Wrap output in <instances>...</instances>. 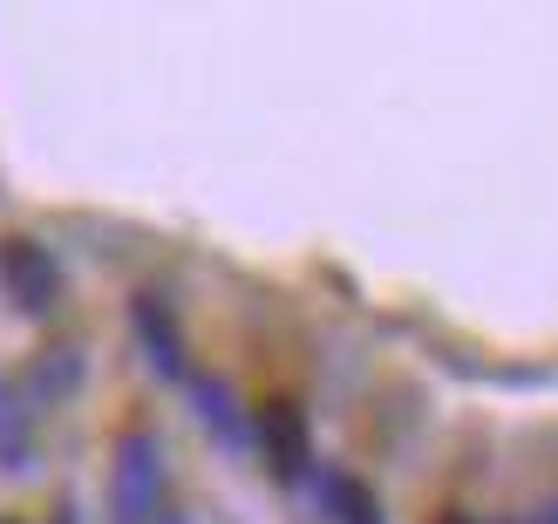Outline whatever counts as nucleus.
I'll return each instance as SVG.
<instances>
[{
  "label": "nucleus",
  "instance_id": "obj_7",
  "mask_svg": "<svg viewBox=\"0 0 558 524\" xmlns=\"http://www.w3.org/2000/svg\"><path fill=\"white\" fill-rule=\"evenodd\" d=\"M157 524H191V517H157Z\"/></svg>",
  "mask_w": 558,
  "mask_h": 524
},
{
  "label": "nucleus",
  "instance_id": "obj_2",
  "mask_svg": "<svg viewBox=\"0 0 558 524\" xmlns=\"http://www.w3.org/2000/svg\"><path fill=\"white\" fill-rule=\"evenodd\" d=\"M0 280H8L14 307H27V314H48L54 300H62V266H54V253L35 245V239H8V245H0Z\"/></svg>",
  "mask_w": 558,
  "mask_h": 524
},
{
  "label": "nucleus",
  "instance_id": "obj_4",
  "mask_svg": "<svg viewBox=\"0 0 558 524\" xmlns=\"http://www.w3.org/2000/svg\"><path fill=\"white\" fill-rule=\"evenodd\" d=\"M253 436H259V450L272 456V471H306V423H300V409H287V402H266L259 409V423H253Z\"/></svg>",
  "mask_w": 558,
  "mask_h": 524
},
{
  "label": "nucleus",
  "instance_id": "obj_5",
  "mask_svg": "<svg viewBox=\"0 0 558 524\" xmlns=\"http://www.w3.org/2000/svg\"><path fill=\"white\" fill-rule=\"evenodd\" d=\"M191 402H198V416L226 436V443H245V423H239V402H232V389L226 381H211V375H198L191 381Z\"/></svg>",
  "mask_w": 558,
  "mask_h": 524
},
{
  "label": "nucleus",
  "instance_id": "obj_3",
  "mask_svg": "<svg viewBox=\"0 0 558 524\" xmlns=\"http://www.w3.org/2000/svg\"><path fill=\"white\" fill-rule=\"evenodd\" d=\"M130 320H136V341L150 348V368H157V375H184V334H178L171 307H163L157 293H136Z\"/></svg>",
  "mask_w": 558,
  "mask_h": 524
},
{
  "label": "nucleus",
  "instance_id": "obj_6",
  "mask_svg": "<svg viewBox=\"0 0 558 524\" xmlns=\"http://www.w3.org/2000/svg\"><path fill=\"white\" fill-rule=\"evenodd\" d=\"M532 524H558V504H551V511H538V517H532Z\"/></svg>",
  "mask_w": 558,
  "mask_h": 524
},
{
  "label": "nucleus",
  "instance_id": "obj_1",
  "mask_svg": "<svg viewBox=\"0 0 558 524\" xmlns=\"http://www.w3.org/2000/svg\"><path fill=\"white\" fill-rule=\"evenodd\" d=\"M157 498H163V450H157V436H123V443H117V484H109L117 524H157Z\"/></svg>",
  "mask_w": 558,
  "mask_h": 524
}]
</instances>
